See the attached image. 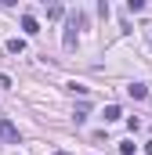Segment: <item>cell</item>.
<instances>
[{"label": "cell", "instance_id": "cell-5", "mask_svg": "<svg viewBox=\"0 0 152 155\" xmlns=\"http://www.w3.org/2000/svg\"><path fill=\"white\" fill-rule=\"evenodd\" d=\"M7 51H11V54H22V51H26V40H22V36L7 40Z\"/></svg>", "mask_w": 152, "mask_h": 155}, {"label": "cell", "instance_id": "cell-8", "mask_svg": "<svg viewBox=\"0 0 152 155\" xmlns=\"http://www.w3.org/2000/svg\"><path fill=\"white\" fill-rule=\"evenodd\" d=\"M51 155H69V152H51Z\"/></svg>", "mask_w": 152, "mask_h": 155}, {"label": "cell", "instance_id": "cell-4", "mask_svg": "<svg viewBox=\"0 0 152 155\" xmlns=\"http://www.w3.org/2000/svg\"><path fill=\"white\" fill-rule=\"evenodd\" d=\"M22 29H26V36H36V33H40V25H36L33 15H22Z\"/></svg>", "mask_w": 152, "mask_h": 155}, {"label": "cell", "instance_id": "cell-9", "mask_svg": "<svg viewBox=\"0 0 152 155\" xmlns=\"http://www.w3.org/2000/svg\"><path fill=\"white\" fill-rule=\"evenodd\" d=\"M15 155H18V152H15Z\"/></svg>", "mask_w": 152, "mask_h": 155}, {"label": "cell", "instance_id": "cell-6", "mask_svg": "<svg viewBox=\"0 0 152 155\" xmlns=\"http://www.w3.org/2000/svg\"><path fill=\"white\" fill-rule=\"evenodd\" d=\"M119 116H123V112H119V105H109V108H105V123H116Z\"/></svg>", "mask_w": 152, "mask_h": 155}, {"label": "cell", "instance_id": "cell-3", "mask_svg": "<svg viewBox=\"0 0 152 155\" xmlns=\"http://www.w3.org/2000/svg\"><path fill=\"white\" fill-rule=\"evenodd\" d=\"M127 94H130L134 101H141V97H149V87H145V83H130V87H127Z\"/></svg>", "mask_w": 152, "mask_h": 155}, {"label": "cell", "instance_id": "cell-7", "mask_svg": "<svg viewBox=\"0 0 152 155\" xmlns=\"http://www.w3.org/2000/svg\"><path fill=\"white\" fill-rule=\"evenodd\" d=\"M145 152H149V155H152V141H145Z\"/></svg>", "mask_w": 152, "mask_h": 155}, {"label": "cell", "instance_id": "cell-2", "mask_svg": "<svg viewBox=\"0 0 152 155\" xmlns=\"http://www.w3.org/2000/svg\"><path fill=\"white\" fill-rule=\"evenodd\" d=\"M0 141H22V134H18V126L11 123V119H0Z\"/></svg>", "mask_w": 152, "mask_h": 155}, {"label": "cell", "instance_id": "cell-1", "mask_svg": "<svg viewBox=\"0 0 152 155\" xmlns=\"http://www.w3.org/2000/svg\"><path fill=\"white\" fill-rule=\"evenodd\" d=\"M76 25H83V15H80V11H73V15H69V25H65V36H62V43H65V51H73V47H76Z\"/></svg>", "mask_w": 152, "mask_h": 155}]
</instances>
